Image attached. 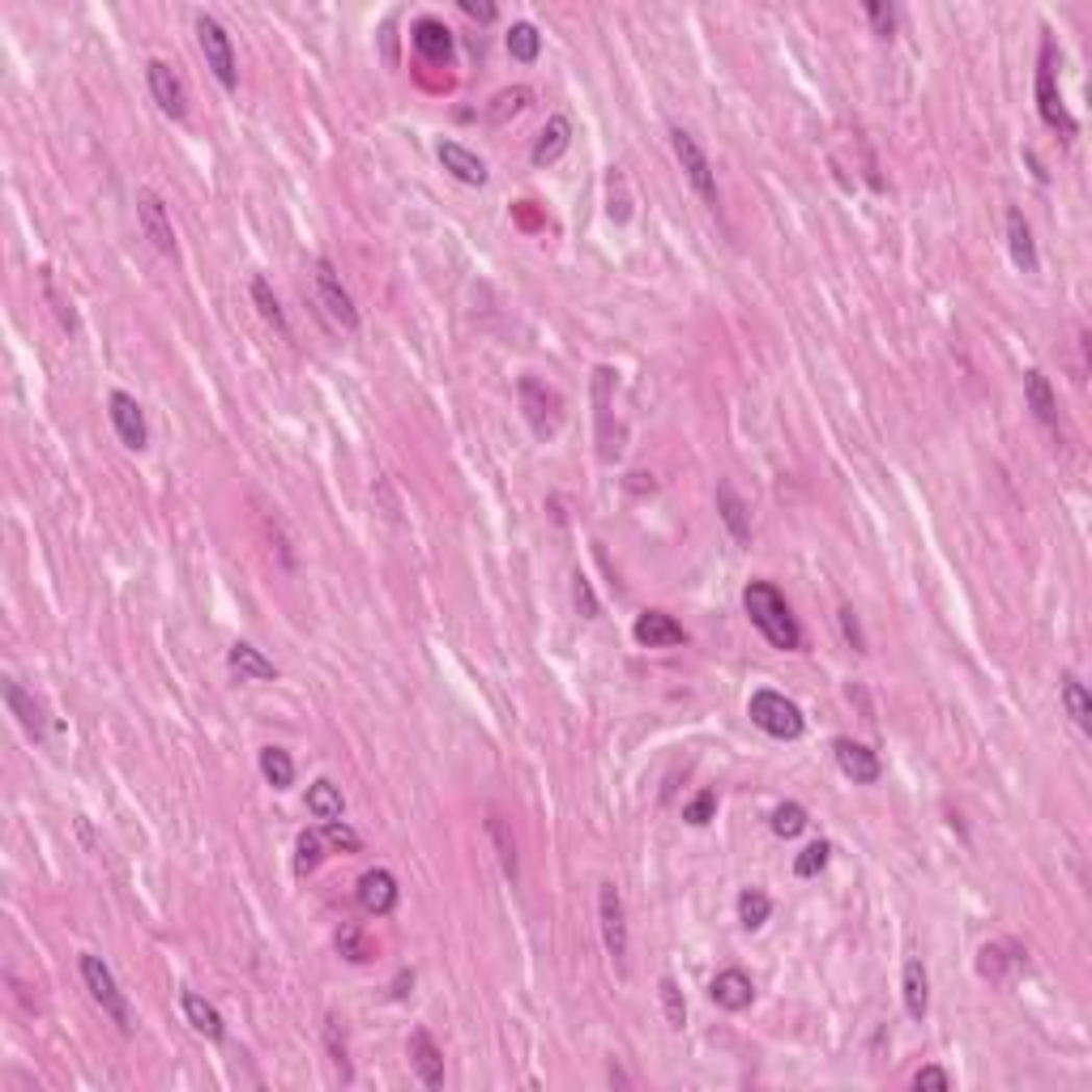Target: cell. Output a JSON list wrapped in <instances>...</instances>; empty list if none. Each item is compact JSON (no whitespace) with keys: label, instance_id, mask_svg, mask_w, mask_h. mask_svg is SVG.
<instances>
[{"label":"cell","instance_id":"cell-1","mask_svg":"<svg viewBox=\"0 0 1092 1092\" xmlns=\"http://www.w3.org/2000/svg\"><path fill=\"white\" fill-rule=\"evenodd\" d=\"M743 611L751 619V627L764 636V641L772 649H802V627L790 611V602L781 598V589L777 585H768V580H751L743 589Z\"/></svg>","mask_w":1092,"mask_h":1092},{"label":"cell","instance_id":"cell-2","mask_svg":"<svg viewBox=\"0 0 1092 1092\" xmlns=\"http://www.w3.org/2000/svg\"><path fill=\"white\" fill-rule=\"evenodd\" d=\"M81 982H85L90 998H95V1003L103 1008V1016H107V1020H111L120 1033H132V1012H128V998H124V990L116 986L111 969L103 965V955H95V951H85V955H81Z\"/></svg>","mask_w":1092,"mask_h":1092},{"label":"cell","instance_id":"cell-3","mask_svg":"<svg viewBox=\"0 0 1092 1092\" xmlns=\"http://www.w3.org/2000/svg\"><path fill=\"white\" fill-rule=\"evenodd\" d=\"M747 713H751V721L760 725V730H764L768 739H798V735L806 730L802 709H798L790 696L772 692V688H760V692H751V704H747Z\"/></svg>","mask_w":1092,"mask_h":1092},{"label":"cell","instance_id":"cell-4","mask_svg":"<svg viewBox=\"0 0 1092 1092\" xmlns=\"http://www.w3.org/2000/svg\"><path fill=\"white\" fill-rule=\"evenodd\" d=\"M670 146H674V158H678L682 175H688V184L700 193V201H704L709 209H717V205H721V189H717L713 163H709L704 146L696 142V132H688V128H670Z\"/></svg>","mask_w":1092,"mask_h":1092},{"label":"cell","instance_id":"cell-5","mask_svg":"<svg viewBox=\"0 0 1092 1092\" xmlns=\"http://www.w3.org/2000/svg\"><path fill=\"white\" fill-rule=\"evenodd\" d=\"M1054 69H1059V52H1054V39H1041V56H1037V111L1041 120L1059 128L1063 136H1075V120L1067 116L1063 107V95H1059V81H1054Z\"/></svg>","mask_w":1092,"mask_h":1092},{"label":"cell","instance_id":"cell-6","mask_svg":"<svg viewBox=\"0 0 1092 1092\" xmlns=\"http://www.w3.org/2000/svg\"><path fill=\"white\" fill-rule=\"evenodd\" d=\"M197 43H201V56H205V65L214 69L218 85H222V90H235V81H240V73H235V48H231V34L222 30V22L209 18V14H197Z\"/></svg>","mask_w":1092,"mask_h":1092},{"label":"cell","instance_id":"cell-7","mask_svg":"<svg viewBox=\"0 0 1092 1092\" xmlns=\"http://www.w3.org/2000/svg\"><path fill=\"white\" fill-rule=\"evenodd\" d=\"M316 299H321V307H325V316L329 321L338 325V329H346V333H354L358 329V307H354V299H350V291L342 287V278H338V269L321 256L316 260Z\"/></svg>","mask_w":1092,"mask_h":1092},{"label":"cell","instance_id":"cell-8","mask_svg":"<svg viewBox=\"0 0 1092 1092\" xmlns=\"http://www.w3.org/2000/svg\"><path fill=\"white\" fill-rule=\"evenodd\" d=\"M598 922H602V943L611 951V961L619 973H627V909L615 884L598 888Z\"/></svg>","mask_w":1092,"mask_h":1092},{"label":"cell","instance_id":"cell-9","mask_svg":"<svg viewBox=\"0 0 1092 1092\" xmlns=\"http://www.w3.org/2000/svg\"><path fill=\"white\" fill-rule=\"evenodd\" d=\"M1024 969H1028V951H1024L1020 943H1012V939H994V943H986V947L977 951V973H982L986 982L1008 986V982L1020 977Z\"/></svg>","mask_w":1092,"mask_h":1092},{"label":"cell","instance_id":"cell-10","mask_svg":"<svg viewBox=\"0 0 1092 1092\" xmlns=\"http://www.w3.org/2000/svg\"><path fill=\"white\" fill-rule=\"evenodd\" d=\"M146 81H150L154 103H158L171 120H184V116H189V85H184V77H179L167 60H150V65H146Z\"/></svg>","mask_w":1092,"mask_h":1092},{"label":"cell","instance_id":"cell-11","mask_svg":"<svg viewBox=\"0 0 1092 1092\" xmlns=\"http://www.w3.org/2000/svg\"><path fill=\"white\" fill-rule=\"evenodd\" d=\"M517 393H521V409H525L529 427H533L538 436H551L555 423H560V397L546 389L542 380H533V376H521Z\"/></svg>","mask_w":1092,"mask_h":1092},{"label":"cell","instance_id":"cell-12","mask_svg":"<svg viewBox=\"0 0 1092 1092\" xmlns=\"http://www.w3.org/2000/svg\"><path fill=\"white\" fill-rule=\"evenodd\" d=\"M136 218H142V231L146 240L163 252V256H175V231H171V214L163 205V197L154 189H142L136 193Z\"/></svg>","mask_w":1092,"mask_h":1092},{"label":"cell","instance_id":"cell-13","mask_svg":"<svg viewBox=\"0 0 1092 1092\" xmlns=\"http://www.w3.org/2000/svg\"><path fill=\"white\" fill-rule=\"evenodd\" d=\"M111 427H116V436L132 448V452H142L146 444H150V427H146V415H142V405H136V397H128V393H111Z\"/></svg>","mask_w":1092,"mask_h":1092},{"label":"cell","instance_id":"cell-14","mask_svg":"<svg viewBox=\"0 0 1092 1092\" xmlns=\"http://www.w3.org/2000/svg\"><path fill=\"white\" fill-rule=\"evenodd\" d=\"M833 751H837L841 772H845L853 786H875V781H879L884 764H879V755H875L871 747H862V743H853V739H837Z\"/></svg>","mask_w":1092,"mask_h":1092},{"label":"cell","instance_id":"cell-15","mask_svg":"<svg viewBox=\"0 0 1092 1092\" xmlns=\"http://www.w3.org/2000/svg\"><path fill=\"white\" fill-rule=\"evenodd\" d=\"M631 631H636V641L649 645V649H674V645L688 641L682 623H674V615H666V611H645Z\"/></svg>","mask_w":1092,"mask_h":1092},{"label":"cell","instance_id":"cell-16","mask_svg":"<svg viewBox=\"0 0 1092 1092\" xmlns=\"http://www.w3.org/2000/svg\"><path fill=\"white\" fill-rule=\"evenodd\" d=\"M709 994H713V1003H717L721 1012H743V1008H751L755 986H751V977H747L743 969H721V973L713 977Z\"/></svg>","mask_w":1092,"mask_h":1092},{"label":"cell","instance_id":"cell-17","mask_svg":"<svg viewBox=\"0 0 1092 1092\" xmlns=\"http://www.w3.org/2000/svg\"><path fill=\"white\" fill-rule=\"evenodd\" d=\"M409 1067L419 1071V1079L427 1088H444V1054H440V1045L431 1041L427 1028L409 1033Z\"/></svg>","mask_w":1092,"mask_h":1092},{"label":"cell","instance_id":"cell-18","mask_svg":"<svg viewBox=\"0 0 1092 1092\" xmlns=\"http://www.w3.org/2000/svg\"><path fill=\"white\" fill-rule=\"evenodd\" d=\"M397 879L384 871V867H376V871H368L358 879V904L368 909V914H376V918H384V914H393L397 909Z\"/></svg>","mask_w":1092,"mask_h":1092},{"label":"cell","instance_id":"cell-19","mask_svg":"<svg viewBox=\"0 0 1092 1092\" xmlns=\"http://www.w3.org/2000/svg\"><path fill=\"white\" fill-rule=\"evenodd\" d=\"M409 39H415V48H419L423 60H431V65H448L452 60V30L440 18H419L415 30H409Z\"/></svg>","mask_w":1092,"mask_h":1092},{"label":"cell","instance_id":"cell-20","mask_svg":"<svg viewBox=\"0 0 1092 1092\" xmlns=\"http://www.w3.org/2000/svg\"><path fill=\"white\" fill-rule=\"evenodd\" d=\"M717 513H721V525L730 529L735 542H743V546L751 542V513H747L743 495L735 491L730 478H721V482H717Z\"/></svg>","mask_w":1092,"mask_h":1092},{"label":"cell","instance_id":"cell-21","mask_svg":"<svg viewBox=\"0 0 1092 1092\" xmlns=\"http://www.w3.org/2000/svg\"><path fill=\"white\" fill-rule=\"evenodd\" d=\"M5 704H9V713L22 721V730H26L34 743H43V735H48V721H43V704L30 700V696L22 692V682H18V678H5Z\"/></svg>","mask_w":1092,"mask_h":1092},{"label":"cell","instance_id":"cell-22","mask_svg":"<svg viewBox=\"0 0 1092 1092\" xmlns=\"http://www.w3.org/2000/svg\"><path fill=\"white\" fill-rule=\"evenodd\" d=\"M900 994H904L909 1020H926V1012H930V982H926V965L922 961H904Z\"/></svg>","mask_w":1092,"mask_h":1092},{"label":"cell","instance_id":"cell-23","mask_svg":"<svg viewBox=\"0 0 1092 1092\" xmlns=\"http://www.w3.org/2000/svg\"><path fill=\"white\" fill-rule=\"evenodd\" d=\"M568 146H572L568 116H551V120H546V128L538 132V142H533V167H551L555 158H564Z\"/></svg>","mask_w":1092,"mask_h":1092},{"label":"cell","instance_id":"cell-24","mask_svg":"<svg viewBox=\"0 0 1092 1092\" xmlns=\"http://www.w3.org/2000/svg\"><path fill=\"white\" fill-rule=\"evenodd\" d=\"M440 163H444V171L457 175L462 184H474V189L487 184V163H482L474 150L457 146V142H444V146H440Z\"/></svg>","mask_w":1092,"mask_h":1092},{"label":"cell","instance_id":"cell-25","mask_svg":"<svg viewBox=\"0 0 1092 1092\" xmlns=\"http://www.w3.org/2000/svg\"><path fill=\"white\" fill-rule=\"evenodd\" d=\"M611 384H615V372L611 368H598L594 372V405H598V452H602V462H611L619 444L611 440Z\"/></svg>","mask_w":1092,"mask_h":1092},{"label":"cell","instance_id":"cell-26","mask_svg":"<svg viewBox=\"0 0 1092 1092\" xmlns=\"http://www.w3.org/2000/svg\"><path fill=\"white\" fill-rule=\"evenodd\" d=\"M1024 401H1028V409L1037 415V423H1045V427H1054L1059 423V401H1054V389H1050V380H1045V372H1028L1024 376Z\"/></svg>","mask_w":1092,"mask_h":1092},{"label":"cell","instance_id":"cell-27","mask_svg":"<svg viewBox=\"0 0 1092 1092\" xmlns=\"http://www.w3.org/2000/svg\"><path fill=\"white\" fill-rule=\"evenodd\" d=\"M179 1008H184V1016H189V1024L201 1033V1037H209V1041H222V1016H218V1008L214 1003H205V998L197 994V990H184V998H179Z\"/></svg>","mask_w":1092,"mask_h":1092},{"label":"cell","instance_id":"cell-28","mask_svg":"<svg viewBox=\"0 0 1092 1092\" xmlns=\"http://www.w3.org/2000/svg\"><path fill=\"white\" fill-rule=\"evenodd\" d=\"M1008 244H1012V260L1024 269V273H1037V244H1033V231L1020 209L1008 214Z\"/></svg>","mask_w":1092,"mask_h":1092},{"label":"cell","instance_id":"cell-29","mask_svg":"<svg viewBox=\"0 0 1092 1092\" xmlns=\"http://www.w3.org/2000/svg\"><path fill=\"white\" fill-rule=\"evenodd\" d=\"M231 670H240L244 678H278V666H273L256 645H248V641H235L231 645Z\"/></svg>","mask_w":1092,"mask_h":1092},{"label":"cell","instance_id":"cell-30","mask_svg":"<svg viewBox=\"0 0 1092 1092\" xmlns=\"http://www.w3.org/2000/svg\"><path fill=\"white\" fill-rule=\"evenodd\" d=\"M307 811L321 819V824H333V819H342V811H346V798H342V790L333 781H316L307 790Z\"/></svg>","mask_w":1092,"mask_h":1092},{"label":"cell","instance_id":"cell-31","mask_svg":"<svg viewBox=\"0 0 1092 1092\" xmlns=\"http://www.w3.org/2000/svg\"><path fill=\"white\" fill-rule=\"evenodd\" d=\"M487 837H491V845H495V853H499V867H504V875L517 884V841L508 837L504 815H491V819H487Z\"/></svg>","mask_w":1092,"mask_h":1092},{"label":"cell","instance_id":"cell-32","mask_svg":"<svg viewBox=\"0 0 1092 1092\" xmlns=\"http://www.w3.org/2000/svg\"><path fill=\"white\" fill-rule=\"evenodd\" d=\"M529 103H533V90H529V85L499 90V95L491 99V107H487V120H491V124H504L508 116H521Z\"/></svg>","mask_w":1092,"mask_h":1092},{"label":"cell","instance_id":"cell-33","mask_svg":"<svg viewBox=\"0 0 1092 1092\" xmlns=\"http://www.w3.org/2000/svg\"><path fill=\"white\" fill-rule=\"evenodd\" d=\"M1063 709H1067V717L1079 725V730H1088V725H1092V704H1088V688L1079 682V674H1063Z\"/></svg>","mask_w":1092,"mask_h":1092},{"label":"cell","instance_id":"cell-34","mask_svg":"<svg viewBox=\"0 0 1092 1092\" xmlns=\"http://www.w3.org/2000/svg\"><path fill=\"white\" fill-rule=\"evenodd\" d=\"M260 777L273 786V790H287L295 781V760L282 751V747H265L260 751Z\"/></svg>","mask_w":1092,"mask_h":1092},{"label":"cell","instance_id":"cell-35","mask_svg":"<svg viewBox=\"0 0 1092 1092\" xmlns=\"http://www.w3.org/2000/svg\"><path fill=\"white\" fill-rule=\"evenodd\" d=\"M508 52H513V60H521V65H533V60H538L542 34H538L533 22H517V26L508 30Z\"/></svg>","mask_w":1092,"mask_h":1092},{"label":"cell","instance_id":"cell-36","mask_svg":"<svg viewBox=\"0 0 1092 1092\" xmlns=\"http://www.w3.org/2000/svg\"><path fill=\"white\" fill-rule=\"evenodd\" d=\"M252 303H256V312H260V316H265V321H269L273 329H278L282 338L291 333V329H287V312H282V303H278V295H273V291H269V282H265V278H252Z\"/></svg>","mask_w":1092,"mask_h":1092},{"label":"cell","instance_id":"cell-37","mask_svg":"<svg viewBox=\"0 0 1092 1092\" xmlns=\"http://www.w3.org/2000/svg\"><path fill=\"white\" fill-rule=\"evenodd\" d=\"M338 951L346 955V961H354V965H363V961H372V955H376L372 939L363 935V926H354V922H346V926L338 930Z\"/></svg>","mask_w":1092,"mask_h":1092},{"label":"cell","instance_id":"cell-38","mask_svg":"<svg viewBox=\"0 0 1092 1092\" xmlns=\"http://www.w3.org/2000/svg\"><path fill=\"white\" fill-rule=\"evenodd\" d=\"M768 914H772V900H768L760 888H747V892L739 896V922H743L747 930H760V926L768 922Z\"/></svg>","mask_w":1092,"mask_h":1092},{"label":"cell","instance_id":"cell-39","mask_svg":"<svg viewBox=\"0 0 1092 1092\" xmlns=\"http://www.w3.org/2000/svg\"><path fill=\"white\" fill-rule=\"evenodd\" d=\"M321 849H325V833H299V841H295V871L307 875V871L321 867V858H325Z\"/></svg>","mask_w":1092,"mask_h":1092},{"label":"cell","instance_id":"cell-40","mask_svg":"<svg viewBox=\"0 0 1092 1092\" xmlns=\"http://www.w3.org/2000/svg\"><path fill=\"white\" fill-rule=\"evenodd\" d=\"M657 994H662V1012H666V1024H670V1028H682V1024H688V1003H682V990H678V982H674V977H662Z\"/></svg>","mask_w":1092,"mask_h":1092},{"label":"cell","instance_id":"cell-41","mask_svg":"<svg viewBox=\"0 0 1092 1092\" xmlns=\"http://www.w3.org/2000/svg\"><path fill=\"white\" fill-rule=\"evenodd\" d=\"M802 828H806V806H802V802H781L777 811H772V833H777V837L790 841V837H798Z\"/></svg>","mask_w":1092,"mask_h":1092},{"label":"cell","instance_id":"cell-42","mask_svg":"<svg viewBox=\"0 0 1092 1092\" xmlns=\"http://www.w3.org/2000/svg\"><path fill=\"white\" fill-rule=\"evenodd\" d=\"M828 853H833V845L828 841H815V845H806L798 858H794V875L798 879H811V875H819L828 867Z\"/></svg>","mask_w":1092,"mask_h":1092},{"label":"cell","instance_id":"cell-43","mask_svg":"<svg viewBox=\"0 0 1092 1092\" xmlns=\"http://www.w3.org/2000/svg\"><path fill=\"white\" fill-rule=\"evenodd\" d=\"M713 811H717V794H713V790H700L688 806H682V819H688V824H696V828H704L709 819H713Z\"/></svg>","mask_w":1092,"mask_h":1092},{"label":"cell","instance_id":"cell-44","mask_svg":"<svg viewBox=\"0 0 1092 1092\" xmlns=\"http://www.w3.org/2000/svg\"><path fill=\"white\" fill-rule=\"evenodd\" d=\"M325 1041H329V1054H333V1067H338L342 1084H350L354 1075H350V1059H346V1041L338 1037V1020H333V1016L325 1020Z\"/></svg>","mask_w":1092,"mask_h":1092},{"label":"cell","instance_id":"cell-45","mask_svg":"<svg viewBox=\"0 0 1092 1092\" xmlns=\"http://www.w3.org/2000/svg\"><path fill=\"white\" fill-rule=\"evenodd\" d=\"M325 841H329L333 849H346V853H358V849H363V837H358L350 824H342V819L325 824Z\"/></svg>","mask_w":1092,"mask_h":1092},{"label":"cell","instance_id":"cell-46","mask_svg":"<svg viewBox=\"0 0 1092 1092\" xmlns=\"http://www.w3.org/2000/svg\"><path fill=\"white\" fill-rule=\"evenodd\" d=\"M623 184H627V179H623V171H619V167H611V175H606V189H611V218H615V222H627V214H631V209H627V193H623Z\"/></svg>","mask_w":1092,"mask_h":1092},{"label":"cell","instance_id":"cell-47","mask_svg":"<svg viewBox=\"0 0 1092 1092\" xmlns=\"http://www.w3.org/2000/svg\"><path fill=\"white\" fill-rule=\"evenodd\" d=\"M837 619H841V636H845V641H849L858 653H867V636H862V623H858L853 606H841V611H837Z\"/></svg>","mask_w":1092,"mask_h":1092},{"label":"cell","instance_id":"cell-48","mask_svg":"<svg viewBox=\"0 0 1092 1092\" xmlns=\"http://www.w3.org/2000/svg\"><path fill=\"white\" fill-rule=\"evenodd\" d=\"M43 291H48V299L56 303V316H60V325H65V329L73 333V329H77V316H73V303L56 295V282H52V273H43Z\"/></svg>","mask_w":1092,"mask_h":1092},{"label":"cell","instance_id":"cell-49","mask_svg":"<svg viewBox=\"0 0 1092 1092\" xmlns=\"http://www.w3.org/2000/svg\"><path fill=\"white\" fill-rule=\"evenodd\" d=\"M867 18H871V26H875L879 39H892V30H896V14H892L888 5H875V0H871V5H867Z\"/></svg>","mask_w":1092,"mask_h":1092},{"label":"cell","instance_id":"cell-50","mask_svg":"<svg viewBox=\"0 0 1092 1092\" xmlns=\"http://www.w3.org/2000/svg\"><path fill=\"white\" fill-rule=\"evenodd\" d=\"M572 594H576V606L585 619H598V598H594V589H589V580L576 572V585H572Z\"/></svg>","mask_w":1092,"mask_h":1092},{"label":"cell","instance_id":"cell-51","mask_svg":"<svg viewBox=\"0 0 1092 1092\" xmlns=\"http://www.w3.org/2000/svg\"><path fill=\"white\" fill-rule=\"evenodd\" d=\"M914 1088H951V1075L943 1071V1067H922L918 1075H914Z\"/></svg>","mask_w":1092,"mask_h":1092},{"label":"cell","instance_id":"cell-52","mask_svg":"<svg viewBox=\"0 0 1092 1092\" xmlns=\"http://www.w3.org/2000/svg\"><path fill=\"white\" fill-rule=\"evenodd\" d=\"M462 9H466L470 18H478V22H491V18H495V5H478V0H462Z\"/></svg>","mask_w":1092,"mask_h":1092}]
</instances>
